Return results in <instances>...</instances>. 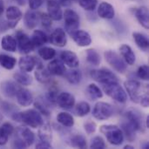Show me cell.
<instances>
[{
  "label": "cell",
  "mask_w": 149,
  "mask_h": 149,
  "mask_svg": "<svg viewBox=\"0 0 149 149\" xmlns=\"http://www.w3.org/2000/svg\"><path fill=\"white\" fill-rule=\"evenodd\" d=\"M134 16L137 18L140 24L145 29L149 28V13L148 9L146 6H141L139 8H135Z\"/></svg>",
  "instance_id": "cb8c5ba5"
},
{
  "label": "cell",
  "mask_w": 149,
  "mask_h": 149,
  "mask_svg": "<svg viewBox=\"0 0 149 149\" xmlns=\"http://www.w3.org/2000/svg\"><path fill=\"white\" fill-rule=\"evenodd\" d=\"M15 1L19 5H24L26 3V2H27V0H15Z\"/></svg>",
  "instance_id": "11a10c76"
},
{
  "label": "cell",
  "mask_w": 149,
  "mask_h": 149,
  "mask_svg": "<svg viewBox=\"0 0 149 149\" xmlns=\"http://www.w3.org/2000/svg\"><path fill=\"white\" fill-rule=\"evenodd\" d=\"M46 102H47L46 100L44 101V100H40V97H39L38 99H36V100L34 102V107L41 114H43L44 116L49 117L51 115V111H50Z\"/></svg>",
  "instance_id": "8d00e7d4"
},
{
  "label": "cell",
  "mask_w": 149,
  "mask_h": 149,
  "mask_svg": "<svg viewBox=\"0 0 149 149\" xmlns=\"http://www.w3.org/2000/svg\"><path fill=\"white\" fill-rule=\"evenodd\" d=\"M66 79V80L72 85H78L82 79V72L80 70H78L76 68H72L71 70L65 72L63 75Z\"/></svg>",
  "instance_id": "f546056e"
},
{
  "label": "cell",
  "mask_w": 149,
  "mask_h": 149,
  "mask_svg": "<svg viewBox=\"0 0 149 149\" xmlns=\"http://www.w3.org/2000/svg\"><path fill=\"white\" fill-rule=\"evenodd\" d=\"M97 128V125L93 121H87L84 124V129L87 134H92L95 133Z\"/></svg>",
  "instance_id": "7dc6e473"
},
{
  "label": "cell",
  "mask_w": 149,
  "mask_h": 149,
  "mask_svg": "<svg viewBox=\"0 0 149 149\" xmlns=\"http://www.w3.org/2000/svg\"><path fill=\"white\" fill-rule=\"evenodd\" d=\"M1 46L6 52H16L17 47V40L11 35H5L3 37V38L1 40Z\"/></svg>",
  "instance_id": "83f0119b"
},
{
  "label": "cell",
  "mask_w": 149,
  "mask_h": 149,
  "mask_svg": "<svg viewBox=\"0 0 149 149\" xmlns=\"http://www.w3.org/2000/svg\"><path fill=\"white\" fill-rule=\"evenodd\" d=\"M14 79L22 86H29L32 83V78L31 77L30 74H28V72H17L14 73L13 75Z\"/></svg>",
  "instance_id": "e575fe53"
},
{
  "label": "cell",
  "mask_w": 149,
  "mask_h": 149,
  "mask_svg": "<svg viewBox=\"0 0 149 149\" xmlns=\"http://www.w3.org/2000/svg\"><path fill=\"white\" fill-rule=\"evenodd\" d=\"M146 123H147V127H149V116H148V118H147Z\"/></svg>",
  "instance_id": "6f0895ef"
},
{
  "label": "cell",
  "mask_w": 149,
  "mask_h": 149,
  "mask_svg": "<svg viewBox=\"0 0 149 149\" xmlns=\"http://www.w3.org/2000/svg\"><path fill=\"white\" fill-rule=\"evenodd\" d=\"M3 11H4V3L3 0H0V16L3 15Z\"/></svg>",
  "instance_id": "db71d44e"
},
{
  "label": "cell",
  "mask_w": 149,
  "mask_h": 149,
  "mask_svg": "<svg viewBox=\"0 0 149 149\" xmlns=\"http://www.w3.org/2000/svg\"><path fill=\"white\" fill-rule=\"evenodd\" d=\"M56 104L62 109L69 110L75 106V98L72 93L67 92H63L58 94Z\"/></svg>",
  "instance_id": "8fae6325"
},
{
  "label": "cell",
  "mask_w": 149,
  "mask_h": 149,
  "mask_svg": "<svg viewBox=\"0 0 149 149\" xmlns=\"http://www.w3.org/2000/svg\"><path fill=\"white\" fill-rule=\"evenodd\" d=\"M3 114L0 113V123H2V121H3Z\"/></svg>",
  "instance_id": "680465c9"
},
{
  "label": "cell",
  "mask_w": 149,
  "mask_h": 149,
  "mask_svg": "<svg viewBox=\"0 0 149 149\" xmlns=\"http://www.w3.org/2000/svg\"><path fill=\"white\" fill-rule=\"evenodd\" d=\"M133 38L137 46L141 50H142L143 52H147L148 50V38L145 34L141 32H133Z\"/></svg>",
  "instance_id": "4dcf8cb0"
},
{
  "label": "cell",
  "mask_w": 149,
  "mask_h": 149,
  "mask_svg": "<svg viewBox=\"0 0 149 149\" xmlns=\"http://www.w3.org/2000/svg\"><path fill=\"white\" fill-rule=\"evenodd\" d=\"M12 119L16 121H21L32 128H38L44 124V120L41 113L35 109H29L24 112L16 113L13 114Z\"/></svg>",
  "instance_id": "6da1fadb"
},
{
  "label": "cell",
  "mask_w": 149,
  "mask_h": 149,
  "mask_svg": "<svg viewBox=\"0 0 149 149\" xmlns=\"http://www.w3.org/2000/svg\"><path fill=\"white\" fill-rule=\"evenodd\" d=\"M73 39V41L76 43L77 45L80 47H86L92 44V38L90 34L83 30H77L73 31L72 34H70Z\"/></svg>",
  "instance_id": "2e32d148"
},
{
  "label": "cell",
  "mask_w": 149,
  "mask_h": 149,
  "mask_svg": "<svg viewBox=\"0 0 149 149\" xmlns=\"http://www.w3.org/2000/svg\"><path fill=\"white\" fill-rule=\"evenodd\" d=\"M51 75L52 74L49 72V71L47 69H45L42 63L38 62V64L36 66L35 72H34V76H35L36 79L42 84H48L52 80Z\"/></svg>",
  "instance_id": "ffe728a7"
},
{
  "label": "cell",
  "mask_w": 149,
  "mask_h": 149,
  "mask_svg": "<svg viewBox=\"0 0 149 149\" xmlns=\"http://www.w3.org/2000/svg\"><path fill=\"white\" fill-rule=\"evenodd\" d=\"M16 138L22 141L26 146L31 147L35 141L34 134L26 127H18L16 129Z\"/></svg>",
  "instance_id": "7c38bea8"
},
{
  "label": "cell",
  "mask_w": 149,
  "mask_h": 149,
  "mask_svg": "<svg viewBox=\"0 0 149 149\" xmlns=\"http://www.w3.org/2000/svg\"><path fill=\"white\" fill-rule=\"evenodd\" d=\"M40 19V13L36 12L35 10H29L24 16V22L28 29H34Z\"/></svg>",
  "instance_id": "7402d4cb"
},
{
  "label": "cell",
  "mask_w": 149,
  "mask_h": 149,
  "mask_svg": "<svg viewBox=\"0 0 149 149\" xmlns=\"http://www.w3.org/2000/svg\"><path fill=\"white\" fill-rule=\"evenodd\" d=\"M141 104V106L143 107H148L149 105V99L148 95V94H144V95H141V99H140V102Z\"/></svg>",
  "instance_id": "f907efd6"
},
{
  "label": "cell",
  "mask_w": 149,
  "mask_h": 149,
  "mask_svg": "<svg viewBox=\"0 0 149 149\" xmlns=\"http://www.w3.org/2000/svg\"><path fill=\"white\" fill-rule=\"evenodd\" d=\"M36 148L49 149V148H52V147L51 143H48V142H45V141H40L38 143H37V145H36Z\"/></svg>",
  "instance_id": "816d5d0a"
},
{
  "label": "cell",
  "mask_w": 149,
  "mask_h": 149,
  "mask_svg": "<svg viewBox=\"0 0 149 149\" xmlns=\"http://www.w3.org/2000/svg\"><path fill=\"white\" fill-rule=\"evenodd\" d=\"M45 0H28L29 3V6L31 10H38V8H40L42 6V4L44 3Z\"/></svg>",
  "instance_id": "681fc988"
},
{
  "label": "cell",
  "mask_w": 149,
  "mask_h": 149,
  "mask_svg": "<svg viewBox=\"0 0 149 149\" xmlns=\"http://www.w3.org/2000/svg\"><path fill=\"white\" fill-rule=\"evenodd\" d=\"M90 76L97 82L102 84L110 82V81H118L117 76L112 72L110 70L106 68L95 69L90 71Z\"/></svg>",
  "instance_id": "ba28073f"
},
{
  "label": "cell",
  "mask_w": 149,
  "mask_h": 149,
  "mask_svg": "<svg viewBox=\"0 0 149 149\" xmlns=\"http://www.w3.org/2000/svg\"><path fill=\"white\" fill-rule=\"evenodd\" d=\"M107 148L106 142L100 136H95L92 139V142L90 145V148L93 149H104Z\"/></svg>",
  "instance_id": "7bdbcfd3"
},
{
  "label": "cell",
  "mask_w": 149,
  "mask_h": 149,
  "mask_svg": "<svg viewBox=\"0 0 149 149\" xmlns=\"http://www.w3.org/2000/svg\"><path fill=\"white\" fill-rule=\"evenodd\" d=\"M16 40L17 45L18 46L20 52L23 54H28L31 52L35 48L31 38L20 30L16 32Z\"/></svg>",
  "instance_id": "52a82bcc"
},
{
  "label": "cell",
  "mask_w": 149,
  "mask_h": 149,
  "mask_svg": "<svg viewBox=\"0 0 149 149\" xmlns=\"http://www.w3.org/2000/svg\"><path fill=\"white\" fill-rule=\"evenodd\" d=\"M75 113L77 116L79 117H85L86 116L90 111H91V107L90 105L86 102V101H81L79 103H78L75 107Z\"/></svg>",
  "instance_id": "f35d334b"
},
{
  "label": "cell",
  "mask_w": 149,
  "mask_h": 149,
  "mask_svg": "<svg viewBox=\"0 0 149 149\" xmlns=\"http://www.w3.org/2000/svg\"><path fill=\"white\" fill-rule=\"evenodd\" d=\"M70 141L71 146L76 148H86L87 147L86 139L82 134H74L71 137Z\"/></svg>",
  "instance_id": "d590c367"
},
{
  "label": "cell",
  "mask_w": 149,
  "mask_h": 149,
  "mask_svg": "<svg viewBox=\"0 0 149 149\" xmlns=\"http://www.w3.org/2000/svg\"><path fill=\"white\" fill-rule=\"evenodd\" d=\"M39 21L41 22V24L44 28L45 29H50L52 24V19L50 17V16L48 15V13H40V19Z\"/></svg>",
  "instance_id": "ee69618b"
},
{
  "label": "cell",
  "mask_w": 149,
  "mask_h": 149,
  "mask_svg": "<svg viewBox=\"0 0 149 149\" xmlns=\"http://www.w3.org/2000/svg\"><path fill=\"white\" fill-rule=\"evenodd\" d=\"M86 93L91 100H95L98 99H101L103 97L102 91L95 84H90L86 90Z\"/></svg>",
  "instance_id": "d6a6232c"
},
{
  "label": "cell",
  "mask_w": 149,
  "mask_h": 149,
  "mask_svg": "<svg viewBox=\"0 0 149 149\" xmlns=\"http://www.w3.org/2000/svg\"><path fill=\"white\" fill-rule=\"evenodd\" d=\"M47 13L52 20L59 21L63 18L61 5L57 0H47Z\"/></svg>",
  "instance_id": "e0dca14e"
},
{
  "label": "cell",
  "mask_w": 149,
  "mask_h": 149,
  "mask_svg": "<svg viewBox=\"0 0 149 149\" xmlns=\"http://www.w3.org/2000/svg\"><path fill=\"white\" fill-rule=\"evenodd\" d=\"M57 1L61 6L64 7H69L72 3V0H57Z\"/></svg>",
  "instance_id": "f5cc1de1"
},
{
  "label": "cell",
  "mask_w": 149,
  "mask_h": 149,
  "mask_svg": "<svg viewBox=\"0 0 149 149\" xmlns=\"http://www.w3.org/2000/svg\"><path fill=\"white\" fill-rule=\"evenodd\" d=\"M127 122L135 129V131H139V132H143L144 130V125L142 122V118L141 116V114L134 111V110H128L126 114H125Z\"/></svg>",
  "instance_id": "4fadbf2b"
},
{
  "label": "cell",
  "mask_w": 149,
  "mask_h": 149,
  "mask_svg": "<svg viewBox=\"0 0 149 149\" xmlns=\"http://www.w3.org/2000/svg\"><path fill=\"white\" fill-rule=\"evenodd\" d=\"M21 86L13 81H4L1 84V91L3 94L8 98H12L16 96L17 92Z\"/></svg>",
  "instance_id": "484cf974"
},
{
  "label": "cell",
  "mask_w": 149,
  "mask_h": 149,
  "mask_svg": "<svg viewBox=\"0 0 149 149\" xmlns=\"http://www.w3.org/2000/svg\"><path fill=\"white\" fill-rule=\"evenodd\" d=\"M38 62H40V61L38 58H36L35 57L30 56V55H25L19 58L18 66L22 72H31L34 70V68H36Z\"/></svg>",
  "instance_id": "9a60e30c"
},
{
  "label": "cell",
  "mask_w": 149,
  "mask_h": 149,
  "mask_svg": "<svg viewBox=\"0 0 149 149\" xmlns=\"http://www.w3.org/2000/svg\"><path fill=\"white\" fill-rule=\"evenodd\" d=\"M17 64V59L7 54H0V65L6 70H12Z\"/></svg>",
  "instance_id": "836d02e7"
},
{
  "label": "cell",
  "mask_w": 149,
  "mask_h": 149,
  "mask_svg": "<svg viewBox=\"0 0 149 149\" xmlns=\"http://www.w3.org/2000/svg\"><path fill=\"white\" fill-rule=\"evenodd\" d=\"M5 16L7 18V24L9 28H14L17 24V23L22 19L23 13L18 7L16 6H9L5 10Z\"/></svg>",
  "instance_id": "30bf717a"
},
{
  "label": "cell",
  "mask_w": 149,
  "mask_h": 149,
  "mask_svg": "<svg viewBox=\"0 0 149 149\" xmlns=\"http://www.w3.org/2000/svg\"><path fill=\"white\" fill-rule=\"evenodd\" d=\"M10 134L3 127H0V146H4L8 141H9V136Z\"/></svg>",
  "instance_id": "c3c4849f"
},
{
  "label": "cell",
  "mask_w": 149,
  "mask_h": 149,
  "mask_svg": "<svg viewBox=\"0 0 149 149\" xmlns=\"http://www.w3.org/2000/svg\"><path fill=\"white\" fill-rule=\"evenodd\" d=\"M102 89L104 93L115 101L119 103H126L127 100V95L123 87L118 83V81H110L102 84Z\"/></svg>",
  "instance_id": "7a4b0ae2"
},
{
  "label": "cell",
  "mask_w": 149,
  "mask_h": 149,
  "mask_svg": "<svg viewBox=\"0 0 149 149\" xmlns=\"http://www.w3.org/2000/svg\"><path fill=\"white\" fill-rule=\"evenodd\" d=\"M124 148L125 149H134V147H133V146H131V145H126L125 147H124Z\"/></svg>",
  "instance_id": "9f6ffc18"
},
{
  "label": "cell",
  "mask_w": 149,
  "mask_h": 149,
  "mask_svg": "<svg viewBox=\"0 0 149 149\" xmlns=\"http://www.w3.org/2000/svg\"><path fill=\"white\" fill-rule=\"evenodd\" d=\"M80 7L86 11H93L98 4V0H77Z\"/></svg>",
  "instance_id": "b9f144b4"
},
{
  "label": "cell",
  "mask_w": 149,
  "mask_h": 149,
  "mask_svg": "<svg viewBox=\"0 0 149 149\" xmlns=\"http://www.w3.org/2000/svg\"><path fill=\"white\" fill-rule=\"evenodd\" d=\"M137 76L141 79L142 80H148V65H141L137 70Z\"/></svg>",
  "instance_id": "f6af8a7d"
},
{
  "label": "cell",
  "mask_w": 149,
  "mask_h": 149,
  "mask_svg": "<svg viewBox=\"0 0 149 149\" xmlns=\"http://www.w3.org/2000/svg\"><path fill=\"white\" fill-rule=\"evenodd\" d=\"M113 108L112 105L107 102L100 101L95 104L93 110V116L98 120H107L113 115Z\"/></svg>",
  "instance_id": "5b68a950"
},
{
  "label": "cell",
  "mask_w": 149,
  "mask_h": 149,
  "mask_svg": "<svg viewBox=\"0 0 149 149\" xmlns=\"http://www.w3.org/2000/svg\"><path fill=\"white\" fill-rule=\"evenodd\" d=\"M63 17L65 20V29L69 34L79 30V16L76 11L72 9H66L63 12Z\"/></svg>",
  "instance_id": "8992f818"
},
{
  "label": "cell",
  "mask_w": 149,
  "mask_h": 149,
  "mask_svg": "<svg viewBox=\"0 0 149 149\" xmlns=\"http://www.w3.org/2000/svg\"><path fill=\"white\" fill-rule=\"evenodd\" d=\"M120 129H121L123 134L126 135V137L128 141H133L135 139L136 131L128 122H123L120 126Z\"/></svg>",
  "instance_id": "ab89813d"
},
{
  "label": "cell",
  "mask_w": 149,
  "mask_h": 149,
  "mask_svg": "<svg viewBox=\"0 0 149 149\" xmlns=\"http://www.w3.org/2000/svg\"><path fill=\"white\" fill-rule=\"evenodd\" d=\"M125 88L127 90V94L129 95L131 100L134 103H139L140 99L141 97V85L139 81L134 79H128L124 83Z\"/></svg>",
  "instance_id": "9c48e42d"
},
{
  "label": "cell",
  "mask_w": 149,
  "mask_h": 149,
  "mask_svg": "<svg viewBox=\"0 0 149 149\" xmlns=\"http://www.w3.org/2000/svg\"><path fill=\"white\" fill-rule=\"evenodd\" d=\"M38 55L44 60H51V59H52L56 56V51L53 48H52V47L44 46V47L39 48Z\"/></svg>",
  "instance_id": "60d3db41"
},
{
  "label": "cell",
  "mask_w": 149,
  "mask_h": 149,
  "mask_svg": "<svg viewBox=\"0 0 149 149\" xmlns=\"http://www.w3.org/2000/svg\"><path fill=\"white\" fill-rule=\"evenodd\" d=\"M106 61L118 72L124 73L127 71V63L115 52L108 50L104 53Z\"/></svg>",
  "instance_id": "277c9868"
},
{
  "label": "cell",
  "mask_w": 149,
  "mask_h": 149,
  "mask_svg": "<svg viewBox=\"0 0 149 149\" xmlns=\"http://www.w3.org/2000/svg\"><path fill=\"white\" fill-rule=\"evenodd\" d=\"M57 121L63 127L68 128L74 126V118L72 116V114L65 112H61L57 115Z\"/></svg>",
  "instance_id": "1f68e13d"
},
{
  "label": "cell",
  "mask_w": 149,
  "mask_h": 149,
  "mask_svg": "<svg viewBox=\"0 0 149 149\" xmlns=\"http://www.w3.org/2000/svg\"><path fill=\"white\" fill-rule=\"evenodd\" d=\"M47 70L52 75H55V76H63L66 72L65 65L61 59L52 60L48 64Z\"/></svg>",
  "instance_id": "44dd1931"
},
{
  "label": "cell",
  "mask_w": 149,
  "mask_h": 149,
  "mask_svg": "<svg viewBox=\"0 0 149 149\" xmlns=\"http://www.w3.org/2000/svg\"><path fill=\"white\" fill-rule=\"evenodd\" d=\"M31 39L35 47H40V46H43L45 44H46L49 41V37L43 31L35 30L31 35Z\"/></svg>",
  "instance_id": "4316f807"
},
{
  "label": "cell",
  "mask_w": 149,
  "mask_h": 149,
  "mask_svg": "<svg viewBox=\"0 0 149 149\" xmlns=\"http://www.w3.org/2000/svg\"><path fill=\"white\" fill-rule=\"evenodd\" d=\"M38 138L42 141L51 143L52 141V131L49 124H43L38 127Z\"/></svg>",
  "instance_id": "f1b7e54d"
},
{
  "label": "cell",
  "mask_w": 149,
  "mask_h": 149,
  "mask_svg": "<svg viewBox=\"0 0 149 149\" xmlns=\"http://www.w3.org/2000/svg\"><path fill=\"white\" fill-rule=\"evenodd\" d=\"M58 97V92L57 90L51 89L47 93H46V101L50 104H56V100Z\"/></svg>",
  "instance_id": "bcb514c9"
},
{
  "label": "cell",
  "mask_w": 149,
  "mask_h": 149,
  "mask_svg": "<svg viewBox=\"0 0 149 149\" xmlns=\"http://www.w3.org/2000/svg\"><path fill=\"white\" fill-rule=\"evenodd\" d=\"M86 60L93 65H99L101 62V58L96 50L88 49L86 50Z\"/></svg>",
  "instance_id": "74e56055"
},
{
  "label": "cell",
  "mask_w": 149,
  "mask_h": 149,
  "mask_svg": "<svg viewBox=\"0 0 149 149\" xmlns=\"http://www.w3.org/2000/svg\"><path fill=\"white\" fill-rule=\"evenodd\" d=\"M100 132L104 134L107 141L114 146H120L124 141V134L121 129L115 125H104L100 127Z\"/></svg>",
  "instance_id": "3957f363"
},
{
  "label": "cell",
  "mask_w": 149,
  "mask_h": 149,
  "mask_svg": "<svg viewBox=\"0 0 149 149\" xmlns=\"http://www.w3.org/2000/svg\"><path fill=\"white\" fill-rule=\"evenodd\" d=\"M60 59L70 68H77L79 65V59L77 54L72 51H63L60 53Z\"/></svg>",
  "instance_id": "d6986e66"
},
{
  "label": "cell",
  "mask_w": 149,
  "mask_h": 149,
  "mask_svg": "<svg viewBox=\"0 0 149 149\" xmlns=\"http://www.w3.org/2000/svg\"><path fill=\"white\" fill-rule=\"evenodd\" d=\"M120 52L121 57L123 58L124 61L127 65H134V63L136 61V57H135V54L130 45H126V44L121 45L120 46Z\"/></svg>",
  "instance_id": "d4e9b609"
},
{
  "label": "cell",
  "mask_w": 149,
  "mask_h": 149,
  "mask_svg": "<svg viewBox=\"0 0 149 149\" xmlns=\"http://www.w3.org/2000/svg\"><path fill=\"white\" fill-rule=\"evenodd\" d=\"M49 41L55 46L64 47L67 44V37L65 31L62 28L55 29L49 37Z\"/></svg>",
  "instance_id": "5bb4252c"
},
{
  "label": "cell",
  "mask_w": 149,
  "mask_h": 149,
  "mask_svg": "<svg viewBox=\"0 0 149 149\" xmlns=\"http://www.w3.org/2000/svg\"><path fill=\"white\" fill-rule=\"evenodd\" d=\"M98 15L105 19H113L115 16V10L111 3L102 2L98 7Z\"/></svg>",
  "instance_id": "603a6c76"
},
{
  "label": "cell",
  "mask_w": 149,
  "mask_h": 149,
  "mask_svg": "<svg viewBox=\"0 0 149 149\" xmlns=\"http://www.w3.org/2000/svg\"><path fill=\"white\" fill-rule=\"evenodd\" d=\"M15 97L17 99V102L21 107H26L33 103V96L31 93L26 88L20 87L18 91L17 92Z\"/></svg>",
  "instance_id": "ac0fdd59"
}]
</instances>
